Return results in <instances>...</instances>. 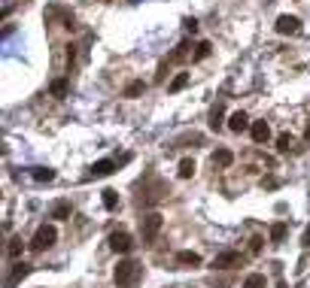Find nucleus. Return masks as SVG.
Segmentation results:
<instances>
[{
    "label": "nucleus",
    "mask_w": 310,
    "mask_h": 288,
    "mask_svg": "<svg viewBox=\"0 0 310 288\" xmlns=\"http://www.w3.org/2000/svg\"><path fill=\"white\" fill-rule=\"evenodd\" d=\"M176 264H179V267H198V264H201V255H198V252H179V255H176Z\"/></svg>",
    "instance_id": "obj_12"
},
{
    "label": "nucleus",
    "mask_w": 310,
    "mask_h": 288,
    "mask_svg": "<svg viewBox=\"0 0 310 288\" xmlns=\"http://www.w3.org/2000/svg\"><path fill=\"white\" fill-rule=\"evenodd\" d=\"M304 140L310 143V121H307V128H304Z\"/></svg>",
    "instance_id": "obj_28"
},
{
    "label": "nucleus",
    "mask_w": 310,
    "mask_h": 288,
    "mask_svg": "<svg viewBox=\"0 0 310 288\" xmlns=\"http://www.w3.org/2000/svg\"><path fill=\"white\" fill-rule=\"evenodd\" d=\"M143 88H146V85H143L140 79H137V82H131V85L125 88V97H137V94H143Z\"/></svg>",
    "instance_id": "obj_22"
},
{
    "label": "nucleus",
    "mask_w": 310,
    "mask_h": 288,
    "mask_svg": "<svg viewBox=\"0 0 310 288\" xmlns=\"http://www.w3.org/2000/svg\"><path fill=\"white\" fill-rule=\"evenodd\" d=\"M52 94H55V97H64V94H67V82H64V79H55V82H52Z\"/></svg>",
    "instance_id": "obj_23"
},
{
    "label": "nucleus",
    "mask_w": 310,
    "mask_h": 288,
    "mask_svg": "<svg viewBox=\"0 0 310 288\" xmlns=\"http://www.w3.org/2000/svg\"><path fill=\"white\" fill-rule=\"evenodd\" d=\"M103 206H106L109 212H113V209H119V194L106 188V191H103Z\"/></svg>",
    "instance_id": "obj_19"
},
{
    "label": "nucleus",
    "mask_w": 310,
    "mask_h": 288,
    "mask_svg": "<svg viewBox=\"0 0 310 288\" xmlns=\"http://www.w3.org/2000/svg\"><path fill=\"white\" fill-rule=\"evenodd\" d=\"M140 273H143V267H140L137 261H131V258H125V261H119V267H116L113 279H116V285H119V288H137Z\"/></svg>",
    "instance_id": "obj_1"
},
{
    "label": "nucleus",
    "mask_w": 310,
    "mask_h": 288,
    "mask_svg": "<svg viewBox=\"0 0 310 288\" xmlns=\"http://www.w3.org/2000/svg\"><path fill=\"white\" fill-rule=\"evenodd\" d=\"M22 252H25V243H22V237H12V240H9V246H6V255H9V258H18Z\"/></svg>",
    "instance_id": "obj_18"
},
{
    "label": "nucleus",
    "mask_w": 310,
    "mask_h": 288,
    "mask_svg": "<svg viewBox=\"0 0 310 288\" xmlns=\"http://www.w3.org/2000/svg\"><path fill=\"white\" fill-rule=\"evenodd\" d=\"M262 243H265L262 237H252L249 240V252H262Z\"/></svg>",
    "instance_id": "obj_27"
},
{
    "label": "nucleus",
    "mask_w": 310,
    "mask_h": 288,
    "mask_svg": "<svg viewBox=\"0 0 310 288\" xmlns=\"http://www.w3.org/2000/svg\"><path fill=\"white\" fill-rule=\"evenodd\" d=\"M195 176V161L192 158H182L179 161V179H192Z\"/></svg>",
    "instance_id": "obj_17"
},
{
    "label": "nucleus",
    "mask_w": 310,
    "mask_h": 288,
    "mask_svg": "<svg viewBox=\"0 0 310 288\" xmlns=\"http://www.w3.org/2000/svg\"><path fill=\"white\" fill-rule=\"evenodd\" d=\"M243 288H268L265 273H249V276L243 279Z\"/></svg>",
    "instance_id": "obj_15"
},
{
    "label": "nucleus",
    "mask_w": 310,
    "mask_h": 288,
    "mask_svg": "<svg viewBox=\"0 0 310 288\" xmlns=\"http://www.w3.org/2000/svg\"><path fill=\"white\" fill-rule=\"evenodd\" d=\"M249 134H252V140H255V143H268V137H271V128H268V121H252Z\"/></svg>",
    "instance_id": "obj_9"
},
{
    "label": "nucleus",
    "mask_w": 310,
    "mask_h": 288,
    "mask_svg": "<svg viewBox=\"0 0 310 288\" xmlns=\"http://www.w3.org/2000/svg\"><path fill=\"white\" fill-rule=\"evenodd\" d=\"M55 240H58V230H55V225H43V228H36L34 240H31V249H34V252H46V249L55 246Z\"/></svg>",
    "instance_id": "obj_2"
},
{
    "label": "nucleus",
    "mask_w": 310,
    "mask_h": 288,
    "mask_svg": "<svg viewBox=\"0 0 310 288\" xmlns=\"http://www.w3.org/2000/svg\"><path fill=\"white\" fill-rule=\"evenodd\" d=\"M234 264H241V255H237L234 249L219 252V255L213 258V267H216V270H228V267H234Z\"/></svg>",
    "instance_id": "obj_5"
},
{
    "label": "nucleus",
    "mask_w": 310,
    "mask_h": 288,
    "mask_svg": "<svg viewBox=\"0 0 310 288\" xmlns=\"http://www.w3.org/2000/svg\"><path fill=\"white\" fill-rule=\"evenodd\" d=\"M210 128H222V106H213V113H210Z\"/></svg>",
    "instance_id": "obj_21"
},
{
    "label": "nucleus",
    "mask_w": 310,
    "mask_h": 288,
    "mask_svg": "<svg viewBox=\"0 0 310 288\" xmlns=\"http://www.w3.org/2000/svg\"><path fill=\"white\" fill-rule=\"evenodd\" d=\"M274 28H277V33H283V37H286V33H298L301 30V22L295 19V15H280Z\"/></svg>",
    "instance_id": "obj_6"
},
{
    "label": "nucleus",
    "mask_w": 310,
    "mask_h": 288,
    "mask_svg": "<svg viewBox=\"0 0 310 288\" xmlns=\"http://www.w3.org/2000/svg\"><path fill=\"white\" fill-rule=\"evenodd\" d=\"M286 233H289V225H286V222H277V225L271 228V243H283Z\"/></svg>",
    "instance_id": "obj_14"
},
{
    "label": "nucleus",
    "mask_w": 310,
    "mask_h": 288,
    "mask_svg": "<svg viewBox=\"0 0 310 288\" xmlns=\"http://www.w3.org/2000/svg\"><path fill=\"white\" fill-rule=\"evenodd\" d=\"M210 49H213L210 43H201V46H198V52H195V61H201V58H207V55H210Z\"/></svg>",
    "instance_id": "obj_25"
},
{
    "label": "nucleus",
    "mask_w": 310,
    "mask_h": 288,
    "mask_svg": "<svg viewBox=\"0 0 310 288\" xmlns=\"http://www.w3.org/2000/svg\"><path fill=\"white\" fill-rule=\"evenodd\" d=\"M277 288H289V285H286V282H283V279H280V282H277Z\"/></svg>",
    "instance_id": "obj_29"
},
{
    "label": "nucleus",
    "mask_w": 310,
    "mask_h": 288,
    "mask_svg": "<svg viewBox=\"0 0 310 288\" xmlns=\"http://www.w3.org/2000/svg\"><path fill=\"white\" fill-rule=\"evenodd\" d=\"M34 179H36V182H52V179H55V170H49V167H36V170H34Z\"/></svg>",
    "instance_id": "obj_20"
},
{
    "label": "nucleus",
    "mask_w": 310,
    "mask_h": 288,
    "mask_svg": "<svg viewBox=\"0 0 310 288\" xmlns=\"http://www.w3.org/2000/svg\"><path fill=\"white\" fill-rule=\"evenodd\" d=\"M186 85H189V73H176V76H173V82L168 85V91H171V94H176V91H182Z\"/></svg>",
    "instance_id": "obj_16"
},
{
    "label": "nucleus",
    "mask_w": 310,
    "mask_h": 288,
    "mask_svg": "<svg viewBox=\"0 0 310 288\" xmlns=\"http://www.w3.org/2000/svg\"><path fill=\"white\" fill-rule=\"evenodd\" d=\"M109 249H113V252H122V255H125V252H131V249H134L131 233H128V230H116V233H109Z\"/></svg>",
    "instance_id": "obj_4"
},
{
    "label": "nucleus",
    "mask_w": 310,
    "mask_h": 288,
    "mask_svg": "<svg viewBox=\"0 0 310 288\" xmlns=\"http://www.w3.org/2000/svg\"><path fill=\"white\" fill-rule=\"evenodd\" d=\"M228 128H231L234 134H243L246 128H252V124H249L246 113H231V115H228Z\"/></svg>",
    "instance_id": "obj_7"
},
{
    "label": "nucleus",
    "mask_w": 310,
    "mask_h": 288,
    "mask_svg": "<svg viewBox=\"0 0 310 288\" xmlns=\"http://www.w3.org/2000/svg\"><path fill=\"white\" fill-rule=\"evenodd\" d=\"M213 164H216V167H231V164H234V155H231L228 149H216V152H213Z\"/></svg>",
    "instance_id": "obj_11"
},
{
    "label": "nucleus",
    "mask_w": 310,
    "mask_h": 288,
    "mask_svg": "<svg viewBox=\"0 0 310 288\" xmlns=\"http://www.w3.org/2000/svg\"><path fill=\"white\" fill-rule=\"evenodd\" d=\"M161 225H164L161 212H149V215H143V222H140V230H143V243H152V240L158 237Z\"/></svg>",
    "instance_id": "obj_3"
},
{
    "label": "nucleus",
    "mask_w": 310,
    "mask_h": 288,
    "mask_svg": "<svg viewBox=\"0 0 310 288\" xmlns=\"http://www.w3.org/2000/svg\"><path fill=\"white\" fill-rule=\"evenodd\" d=\"M182 28H186V33H198V22L195 19H186V22H182Z\"/></svg>",
    "instance_id": "obj_26"
},
{
    "label": "nucleus",
    "mask_w": 310,
    "mask_h": 288,
    "mask_svg": "<svg viewBox=\"0 0 310 288\" xmlns=\"http://www.w3.org/2000/svg\"><path fill=\"white\" fill-rule=\"evenodd\" d=\"M28 273H31V267H28V264H22V261H18V264L12 267V273H9V279H6V288H15V285H18V282H22V279H25Z\"/></svg>",
    "instance_id": "obj_8"
},
{
    "label": "nucleus",
    "mask_w": 310,
    "mask_h": 288,
    "mask_svg": "<svg viewBox=\"0 0 310 288\" xmlns=\"http://www.w3.org/2000/svg\"><path fill=\"white\" fill-rule=\"evenodd\" d=\"M116 170V164H113V161H98V164L95 167H91V179H103V176H109V173H113Z\"/></svg>",
    "instance_id": "obj_10"
},
{
    "label": "nucleus",
    "mask_w": 310,
    "mask_h": 288,
    "mask_svg": "<svg viewBox=\"0 0 310 288\" xmlns=\"http://www.w3.org/2000/svg\"><path fill=\"white\" fill-rule=\"evenodd\" d=\"M289 146H292V137H289V134H280V137H277V149H280V152H289Z\"/></svg>",
    "instance_id": "obj_24"
},
{
    "label": "nucleus",
    "mask_w": 310,
    "mask_h": 288,
    "mask_svg": "<svg viewBox=\"0 0 310 288\" xmlns=\"http://www.w3.org/2000/svg\"><path fill=\"white\" fill-rule=\"evenodd\" d=\"M70 212H73V206H70L67 201H58V203L52 206V212H49V215H52V219H70Z\"/></svg>",
    "instance_id": "obj_13"
}]
</instances>
